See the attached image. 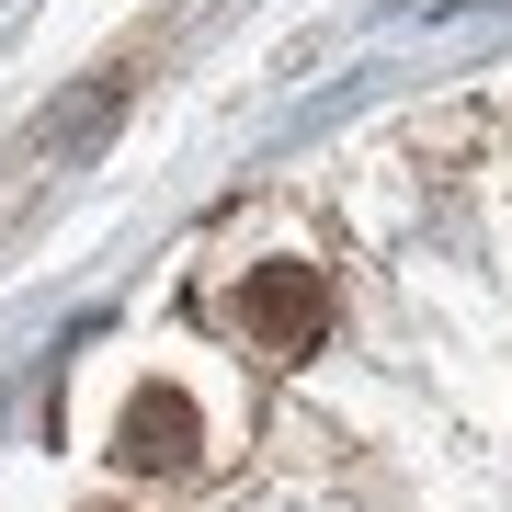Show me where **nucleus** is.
Segmentation results:
<instances>
[{
  "label": "nucleus",
  "mask_w": 512,
  "mask_h": 512,
  "mask_svg": "<svg viewBox=\"0 0 512 512\" xmlns=\"http://www.w3.org/2000/svg\"><path fill=\"white\" fill-rule=\"evenodd\" d=\"M194 444H205V410L183 399V387H137L126 399V433H114L126 467H194Z\"/></svg>",
  "instance_id": "f03ea898"
},
{
  "label": "nucleus",
  "mask_w": 512,
  "mask_h": 512,
  "mask_svg": "<svg viewBox=\"0 0 512 512\" xmlns=\"http://www.w3.org/2000/svg\"><path fill=\"white\" fill-rule=\"evenodd\" d=\"M239 330H251L274 365H296V353H319V330H330V296L308 262H262L251 285H239Z\"/></svg>",
  "instance_id": "f257e3e1"
}]
</instances>
